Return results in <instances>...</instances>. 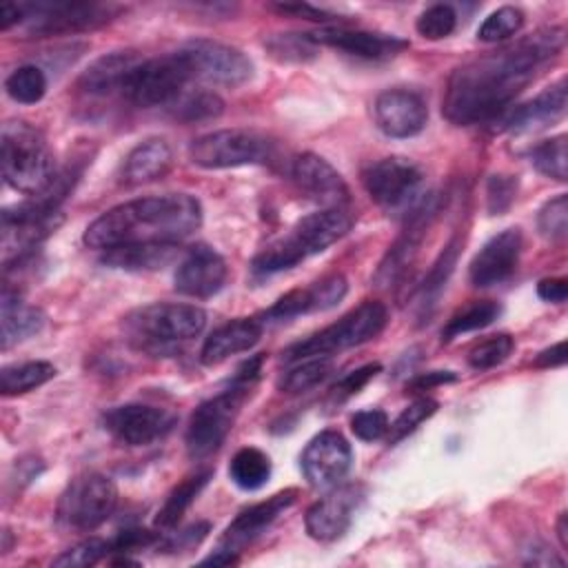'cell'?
<instances>
[{"instance_id":"6da1fadb","label":"cell","mask_w":568,"mask_h":568,"mask_svg":"<svg viewBox=\"0 0 568 568\" xmlns=\"http://www.w3.org/2000/svg\"><path fill=\"white\" fill-rule=\"evenodd\" d=\"M564 29L550 27L464 62L448 78L442 113L459 126L495 120L508 111L539 69L564 51Z\"/></svg>"},{"instance_id":"7a4b0ae2","label":"cell","mask_w":568,"mask_h":568,"mask_svg":"<svg viewBox=\"0 0 568 568\" xmlns=\"http://www.w3.org/2000/svg\"><path fill=\"white\" fill-rule=\"evenodd\" d=\"M202 224V204L189 193H162L122 202L98 215L84 244L98 251L129 244H180Z\"/></svg>"},{"instance_id":"3957f363","label":"cell","mask_w":568,"mask_h":568,"mask_svg":"<svg viewBox=\"0 0 568 568\" xmlns=\"http://www.w3.org/2000/svg\"><path fill=\"white\" fill-rule=\"evenodd\" d=\"M353 226V215L346 209H322L302 217L288 235L266 246L255 255L251 271L257 277H268L297 266L326 251L331 244L342 240Z\"/></svg>"},{"instance_id":"277c9868","label":"cell","mask_w":568,"mask_h":568,"mask_svg":"<svg viewBox=\"0 0 568 568\" xmlns=\"http://www.w3.org/2000/svg\"><path fill=\"white\" fill-rule=\"evenodd\" d=\"M206 326V313L195 304L153 302L131 311L124 322L126 339L149 355H171Z\"/></svg>"},{"instance_id":"5b68a950","label":"cell","mask_w":568,"mask_h":568,"mask_svg":"<svg viewBox=\"0 0 568 568\" xmlns=\"http://www.w3.org/2000/svg\"><path fill=\"white\" fill-rule=\"evenodd\" d=\"M0 164L4 182L24 195L44 193L58 178L55 160L44 135L22 120L2 124Z\"/></svg>"},{"instance_id":"8992f818","label":"cell","mask_w":568,"mask_h":568,"mask_svg":"<svg viewBox=\"0 0 568 568\" xmlns=\"http://www.w3.org/2000/svg\"><path fill=\"white\" fill-rule=\"evenodd\" d=\"M386 322L388 308L377 300H366L346 315H342L335 324L313 333L302 342L291 344L282 353V359L293 364L308 357H331L335 353L375 339L386 328Z\"/></svg>"},{"instance_id":"52a82bcc","label":"cell","mask_w":568,"mask_h":568,"mask_svg":"<svg viewBox=\"0 0 568 568\" xmlns=\"http://www.w3.org/2000/svg\"><path fill=\"white\" fill-rule=\"evenodd\" d=\"M251 386H253L251 382L233 377L229 388H224L211 399H204L191 413L186 435H184L189 457L206 459L224 444Z\"/></svg>"},{"instance_id":"ba28073f","label":"cell","mask_w":568,"mask_h":568,"mask_svg":"<svg viewBox=\"0 0 568 568\" xmlns=\"http://www.w3.org/2000/svg\"><path fill=\"white\" fill-rule=\"evenodd\" d=\"M191 80L189 62L178 49L169 55L140 60L124 80L120 93L135 106H169L184 93V87Z\"/></svg>"},{"instance_id":"9c48e42d","label":"cell","mask_w":568,"mask_h":568,"mask_svg":"<svg viewBox=\"0 0 568 568\" xmlns=\"http://www.w3.org/2000/svg\"><path fill=\"white\" fill-rule=\"evenodd\" d=\"M118 506L115 484L100 473H84L69 481L55 508V519L67 530L87 532L104 524Z\"/></svg>"},{"instance_id":"30bf717a","label":"cell","mask_w":568,"mask_h":568,"mask_svg":"<svg viewBox=\"0 0 568 568\" xmlns=\"http://www.w3.org/2000/svg\"><path fill=\"white\" fill-rule=\"evenodd\" d=\"M189 158L202 169H235L264 164L273 158V142L251 129H220L195 138Z\"/></svg>"},{"instance_id":"8fae6325","label":"cell","mask_w":568,"mask_h":568,"mask_svg":"<svg viewBox=\"0 0 568 568\" xmlns=\"http://www.w3.org/2000/svg\"><path fill=\"white\" fill-rule=\"evenodd\" d=\"M22 9H24V20L20 27L31 38L89 31L113 20V16L120 11V7L115 4L71 2V0L22 2Z\"/></svg>"},{"instance_id":"7c38bea8","label":"cell","mask_w":568,"mask_h":568,"mask_svg":"<svg viewBox=\"0 0 568 568\" xmlns=\"http://www.w3.org/2000/svg\"><path fill=\"white\" fill-rule=\"evenodd\" d=\"M422 180V169L399 155L375 160L362 171V184L368 197L386 211H413L419 202Z\"/></svg>"},{"instance_id":"4fadbf2b","label":"cell","mask_w":568,"mask_h":568,"mask_svg":"<svg viewBox=\"0 0 568 568\" xmlns=\"http://www.w3.org/2000/svg\"><path fill=\"white\" fill-rule=\"evenodd\" d=\"M180 51L189 62L193 80L233 89L253 78L251 58L231 44L213 40H193L184 44Z\"/></svg>"},{"instance_id":"5bb4252c","label":"cell","mask_w":568,"mask_h":568,"mask_svg":"<svg viewBox=\"0 0 568 568\" xmlns=\"http://www.w3.org/2000/svg\"><path fill=\"white\" fill-rule=\"evenodd\" d=\"M175 422L178 417L171 410L149 404H122L102 417L106 433L124 446L155 444L173 430Z\"/></svg>"},{"instance_id":"9a60e30c","label":"cell","mask_w":568,"mask_h":568,"mask_svg":"<svg viewBox=\"0 0 568 568\" xmlns=\"http://www.w3.org/2000/svg\"><path fill=\"white\" fill-rule=\"evenodd\" d=\"M353 450L346 437L337 430H322L300 455V466L306 481L315 488L337 486L351 470Z\"/></svg>"},{"instance_id":"2e32d148","label":"cell","mask_w":568,"mask_h":568,"mask_svg":"<svg viewBox=\"0 0 568 568\" xmlns=\"http://www.w3.org/2000/svg\"><path fill=\"white\" fill-rule=\"evenodd\" d=\"M291 180L304 197L322 209H346L351 191L344 178L317 153H302L291 164Z\"/></svg>"},{"instance_id":"e0dca14e","label":"cell","mask_w":568,"mask_h":568,"mask_svg":"<svg viewBox=\"0 0 568 568\" xmlns=\"http://www.w3.org/2000/svg\"><path fill=\"white\" fill-rule=\"evenodd\" d=\"M373 118L384 135L404 140L424 131L428 106L417 91L386 89L373 102Z\"/></svg>"},{"instance_id":"ac0fdd59","label":"cell","mask_w":568,"mask_h":568,"mask_svg":"<svg viewBox=\"0 0 568 568\" xmlns=\"http://www.w3.org/2000/svg\"><path fill=\"white\" fill-rule=\"evenodd\" d=\"M226 277H229V268L224 257L206 244H195L180 260L173 282L178 293L206 300L222 291V286L226 284Z\"/></svg>"},{"instance_id":"d6986e66","label":"cell","mask_w":568,"mask_h":568,"mask_svg":"<svg viewBox=\"0 0 568 568\" xmlns=\"http://www.w3.org/2000/svg\"><path fill=\"white\" fill-rule=\"evenodd\" d=\"M521 255V231L506 229L493 235L473 257L468 277L473 286L488 288L506 282L519 266Z\"/></svg>"},{"instance_id":"ffe728a7","label":"cell","mask_w":568,"mask_h":568,"mask_svg":"<svg viewBox=\"0 0 568 568\" xmlns=\"http://www.w3.org/2000/svg\"><path fill=\"white\" fill-rule=\"evenodd\" d=\"M346 291H348V284H346L344 275H339V273L324 275L322 280L311 282L308 286H302V288H295V291H288L286 295H282L264 313V320L266 322H284V320H293L300 315L328 311L344 300Z\"/></svg>"},{"instance_id":"44dd1931","label":"cell","mask_w":568,"mask_h":568,"mask_svg":"<svg viewBox=\"0 0 568 568\" xmlns=\"http://www.w3.org/2000/svg\"><path fill=\"white\" fill-rule=\"evenodd\" d=\"M295 499H297V490L286 488V490H280V493L271 495L268 499H264L260 504H253V506L244 508L224 528V532L217 541V548L240 552L246 544L257 539L284 510H288L295 504Z\"/></svg>"},{"instance_id":"7402d4cb","label":"cell","mask_w":568,"mask_h":568,"mask_svg":"<svg viewBox=\"0 0 568 568\" xmlns=\"http://www.w3.org/2000/svg\"><path fill=\"white\" fill-rule=\"evenodd\" d=\"M362 501L359 486H342L335 493L317 499L304 517L306 532L317 541H333L342 537L357 510V504Z\"/></svg>"},{"instance_id":"603a6c76","label":"cell","mask_w":568,"mask_h":568,"mask_svg":"<svg viewBox=\"0 0 568 568\" xmlns=\"http://www.w3.org/2000/svg\"><path fill=\"white\" fill-rule=\"evenodd\" d=\"M317 44L333 47L348 55L362 60H390L408 49V42L393 33L364 31V29H346V27H328L311 33Z\"/></svg>"},{"instance_id":"cb8c5ba5","label":"cell","mask_w":568,"mask_h":568,"mask_svg":"<svg viewBox=\"0 0 568 568\" xmlns=\"http://www.w3.org/2000/svg\"><path fill=\"white\" fill-rule=\"evenodd\" d=\"M566 106H568V84L561 78L559 82L550 84L539 95H535L530 102L517 106L504 120V126L517 135L535 133L559 122L566 115Z\"/></svg>"},{"instance_id":"d4e9b609","label":"cell","mask_w":568,"mask_h":568,"mask_svg":"<svg viewBox=\"0 0 568 568\" xmlns=\"http://www.w3.org/2000/svg\"><path fill=\"white\" fill-rule=\"evenodd\" d=\"M264 331V320L260 317H240L233 322H226L217 326L209 337L204 339L200 348V362L204 366H215L229 359L231 355L251 351Z\"/></svg>"},{"instance_id":"484cf974","label":"cell","mask_w":568,"mask_h":568,"mask_svg":"<svg viewBox=\"0 0 568 568\" xmlns=\"http://www.w3.org/2000/svg\"><path fill=\"white\" fill-rule=\"evenodd\" d=\"M173 166V151L166 140L149 138L133 146L122 166V182L126 186H140L155 182Z\"/></svg>"},{"instance_id":"4316f807","label":"cell","mask_w":568,"mask_h":568,"mask_svg":"<svg viewBox=\"0 0 568 568\" xmlns=\"http://www.w3.org/2000/svg\"><path fill=\"white\" fill-rule=\"evenodd\" d=\"M138 62L140 58L135 51L106 53L98 58L93 64H89L87 71H82L78 87L91 95H109L113 91H122L124 80Z\"/></svg>"},{"instance_id":"83f0119b","label":"cell","mask_w":568,"mask_h":568,"mask_svg":"<svg viewBox=\"0 0 568 568\" xmlns=\"http://www.w3.org/2000/svg\"><path fill=\"white\" fill-rule=\"evenodd\" d=\"M44 326V313L36 306L22 304L18 293H11L9 288L2 291L0 302V337L2 348H11L13 344H20L33 335H38Z\"/></svg>"},{"instance_id":"f1b7e54d","label":"cell","mask_w":568,"mask_h":568,"mask_svg":"<svg viewBox=\"0 0 568 568\" xmlns=\"http://www.w3.org/2000/svg\"><path fill=\"white\" fill-rule=\"evenodd\" d=\"M175 255L178 244H129L102 251L100 262L122 271H158L173 262Z\"/></svg>"},{"instance_id":"f546056e","label":"cell","mask_w":568,"mask_h":568,"mask_svg":"<svg viewBox=\"0 0 568 568\" xmlns=\"http://www.w3.org/2000/svg\"><path fill=\"white\" fill-rule=\"evenodd\" d=\"M211 477H213V470L202 468V470L184 477L178 486H173L155 515V528H160V530L175 528L180 524V519L184 517V513L191 508V504L197 499V495L206 488Z\"/></svg>"},{"instance_id":"4dcf8cb0","label":"cell","mask_w":568,"mask_h":568,"mask_svg":"<svg viewBox=\"0 0 568 568\" xmlns=\"http://www.w3.org/2000/svg\"><path fill=\"white\" fill-rule=\"evenodd\" d=\"M53 377H55V366L51 362H44V359L2 366V371H0V393L4 397L24 395V393L47 384Z\"/></svg>"},{"instance_id":"1f68e13d","label":"cell","mask_w":568,"mask_h":568,"mask_svg":"<svg viewBox=\"0 0 568 568\" xmlns=\"http://www.w3.org/2000/svg\"><path fill=\"white\" fill-rule=\"evenodd\" d=\"M231 481L242 490H257L271 477V459L255 446L240 448L229 464Z\"/></svg>"},{"instance_id":"d6a6232c","label":"cell","mask_w":568,"mask_h":568,"mask_svg":"<svg viewBox=\"0 0 568 568\" xmlns=\"http://www.w3.org/2000/svg\"><path fill=\"white\" fill-rule=\"evenodd\" d=\"M501 315V306L493 300H479L459 308L442 328V339L450 342L464 333L490 326Z\"/></svg>"},{"instance_id":"836d02e7","label":"cell","mask_w":568,"mask_h":568,"mask_svg":"<svg viewBox=\"0 0 568 568\" xmlns=\"http://www.w3.org/2000/svg\"><path fill=\"white\" fill-rule=\"evenodd\" d=\"M293 364L295 366H291L277 379V388L288 395L306 393V390L315 388L317 384H322L333 373L331 357H308V359H300Z\"/></svg>"},{"instance_id":"e575fe53","label":"cell","mask_w":568,"mask_h":568,"mask_svg":"<svg viewBox=\"0 0 568 568\" xmlns=\"http://www.w3.org/2000/svg\"><path fill=\"white\" fill-rule=\"evenodd\" d=\"M169 111L180 122H206L215 120L224 111V100L213 91H193L182 93L175 102L169 104Z\"/></svg>"},{"instance_id":"d590c367","label":"cell","mask_w":568,"mask_h":568,"mask_svg":"<svg viewBox=\"0 0 568 568\" xmlns=\"http://www.w3.org/2000/svg\"><path fill=\"white\" fill-rule=\"evenodd\" d=\"M457 255H459V237H453L446 248L439 253V257L435 260V264L430 266V271L426 273L424 284L419 286V306L422 313H426L439 297V293L444 291L448 277L455 271L457 264Z\"/></svg>"},{"instance_id":"8d00e7d4","label":"cell","mask_w":568,"mask_h":568,"mask_svg":"<svg viewBox=\"0 0 568 568\" xmlns=\"http://www.w3.org/2000/svg\"><path fill=\"white\" fill-rule=\"evenodd\" d=\"M4 89L11 100L20 104H36L47 93V75L36 64H22L7 75Z\"/></svg>"},{"instance_id":"74e56055","label":"cell","mask_w":568,"mask_h":568,"mask_svg":"<svg viewBox=\"0 0 568 568\" xmlns=\"http://www.w3.org/2000/svg\"><path fill=\"white\" fill-rule=\"evenodd\" d=\"M264 47L277 62H308L317 55V42L311 33H273Z\"/></svg>"},{"instance_id":"f35d334b","label":"cell","mask_w":568,"mask_h":568,"mask_svg":"<svg viewBox=\"0 0 568 568\" xmlns=\"http://www.w3.org/2000/svg\"><path fill=\"white\" fill-rule=\"evenodd\" d=\"M532 166L557 182H566L568 178V162H566V135H555L550 140L539 142L530 151Z\"/></svg>"},{"instance_id":"ab89813d","label":"cell","mask_w":568,"mask_h":568,"mask_svg":"<svg viewBox=\"0 0 568 568\" xmlns=\"http://www.w3.org/2000/svg\"><path fill=\"white\" fill-rule=\"evenodd\" d=\"M524 27V11L517 7H499L486 16L477 29L481 42H501L519 33Z\"/></svg>"},{"instance_id":"60d3db41","label":"cell","mask_w":568,"mask_h":568,"mask_svg":"<svg viewBox=\"0 0 568 568\" xmlns=\"http://www.w3.org/2000/svg\"><path fill=\"white\" fill-rule=\"evenodd\" d=\"M513 348H515V339H513L508 333L490 335V337L477 342V344L468 351V364H470L475 371L495 368V366L504 364V362L510 357Z\"/></svg>"},{"instance_id":"b9f144b4","label":"cell","mask_w":568,"mask_h":568,"mask_svg":"<svg viewBox=\"0 0 568 568\" xmlns=\"http://www.w3.org/2000/svg\"><path fill=\"white\" fill-rule=\"evenodd\" d=\"M437 410V402L430 397H417L413 404H408L397 419L388 426V444H397L402 442L406 435H410L413 430H417V426H422L426 419H430Z\"/></svg>"},{"instance_id":"7bdbcfd3","label":"cell","mask_w":568,"mask_h":568,"mask_svg":"<svg viewBox=\"0 0 568 568\" xmlns=\"http://www.w3.org/2000/svg\"><path fill=\"white\" fill-rule=\"evenodd\" d=\"M457 27V13L450 4H430L415 22V29L426 40L448 38Z\"/></svg>"},{"instance_id":"ee69618b","label":"cell","mask_w":568,"mask_h":568,"mask_svg":"<svg viewBox=\"0 0 568 568\" xmlns=\"http://www.w3.org/2000/svg\"><path fill=\"white\" fill-rule=\"evenodd\" d=\"M109 552H111V541L109 539L89 537V539L75 544L73 548L64 550L62 555H58L53 559V566H58V568H87V566H93L100 559H104Z\"/></svg>"},{"instance_id":"f6af8a7d","label":"cell","mask_w":568,"mask_h":568,"mask_svg":"<svg viewBox=\"0 0 568 568\" xmlns=\"http://www.w3.org/2000/svg\"><path fill=\"white\" fill-rule=\"evenodd\" d=\"M537 229L550 242H561L568 235V197L564 193L539 209Z\"/></svg>"},{"instance_id":"bcb514c9","label":"cell","mask_w":568,"mask_h":568,"mask_svg":"<svg viewBox=\"0 0 568 568\" xmlns=\"http://www.w3.org/2000/svg\"><path fill=\"white\" fill-rule=\"evenodd\" d=\"M517 195V178L495 173L486 182V206L490 215H501L510 209Z\"/></svg>"},{"instance_id":"7dc6e473","label":"cell","mask_w":568,"mask_h":568,"mask_svg":"<svg viewBox=\"0 0 568 568\" xmlns=\"http://www.w3.org/2000/svg\"><path fill=\"white\" fill-rule=\"evenodd\" d=\"M388 415L382 408H366L351 415V430L362 442H377L388 433Z\"/></svg>"},{"instance_id":"c3c4849f","label":"cell","mask_w":568,"mask_h":568,"mask_svg":"<svg viewBox=\"0 0 568 568\" xmlns=\"http://www.w3.org/2000/svg\"><path fill=\"white\" fill-rule=\"evenodd\" d=\"M379 371H382L379 364H366V366H359V368L351 371L348 375H344V377L331 388V397H333L335 402H344V399L357 395Z\"/></svg>"},{"instance_id":"681fc988","label":"cell","mask_w":568,"mask_h":568,"mask_svg":"<svg viewBox=\"0 0 568 568\" xmlns=\"http://www.w3.org/2000/svg\"><path fill=\"white\" fill-rule=\"evenodd\" d=\"M209 524L206 521H200V524H193V526H189V528H184V530H180L178 535H171V537H160V541H158V548H162V550H166V552H178V550H189V548H193V546H197L204 537H206V532H209Z\"/></svg>"},{"instance_id":"f907efd6","label":"cell","mask_w":568,"mask_h":568,"mask_svg":"<svg viewBox=\"0 0 568 568\" xmlns=\"http://www.w3.org/2000/svg\"><path fill=\"white\" fill-rule=\"evenodd\" d=\"M271 9L282 13V16L304 18V20H311V22H331V20H335L333 13H328L324 9H317L313 4H306V2H275V4H271Z\"/></svg>"},{"instance_id":"816d5d0a","label":"cell","mask_w":568,"mask_h":568,"mask_svg":"<svg viewBox=\"0 0 568 568\" xmlns=\"http://www.w3.org/2000/svg\"><path fill=\"white\" fill-rule=\"evenodd\" d=\"M537 295L544 302H552V304H561L568 297V280L566 277H544L537 284Z\"/></svg>"},{"instance_id":"f5cc1de1","label":"cell","mask_w":568,"mask_h":568,"mask_svg":"<svg viewBox=\"0 0 568 568\" xmlns=\"http://www.w3.org/2000/svg\"><path fill=\"white\" fill-rule=\"evenodd\" d=\"M450 382H457V375L453 371H430L426 375H419L415 377L406 390L410 393H422V390H430L433 386H442V384H450Z\"/></svg>"},{"instance_id":"db71d44e","label":"cell","mask_w":568,"mask_h":568,"mask_svg":"<svg viewBox=\"0 0 568 568\" xmlns=\"http://www.w3.org/2000/svg\"><path fill=\"white\" fill-rule=\"evenodd\" d=\"M564 362H566V342L561 339V342L552 344L550 348L541 351V353L537 355V359H535V366H539V368H552V366H561Z\"/></svg>"},{"instance_id":"11a10c76","label":"cell","mask_w":568,"mask_h":568,"mask_svg":"<svg viewBox=\"0 0 568 568\" xmlns=\"http://www.w3.org/2000/svg\"><path fill=\"white\" fill-rule=\"evenodd\" d=\"M24 20V9L22 2H2L0 4V29L9 31L11 27H20Z\"/></svg>"},{"instance_id":"9f6ffc18","label":"cell","mask_w":568,"mask_h":568,"mask_svg":"<svg viewBox=\"0 0 568 568\" xmlns=\"http://www.w3.org/2000/svg\"><path fill=\"white\" fill-rule=\"evenodd\" d=\"M237 564V552L217 548L213 555H209L206 559H202V566H231Z\"/></svg>"},{"instance_id":"6f0895ef","label":"cell","mask_w":568,"mask_h":568,"mask_svg":"<svg viewBox=\"0 0 568 568\" xmlns=\"http://www.w3.org/2000/svg\"><path fill=\"white\" fill-rule=\"evenodd\" d=\"M557 537L561 541V548H568V519H566V513H561L559 519H557Z\"/></svg>"}]
</instances>
